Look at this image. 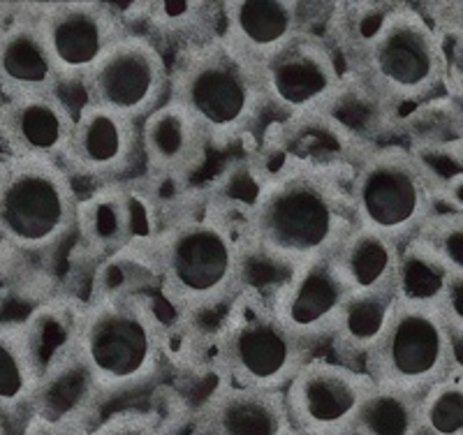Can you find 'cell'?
Masks as SVG:
<instances>
[{
  "mask_svg": "<svg viewBox=\"0 0 463 435\" xmlns=\"http://www.w3.org/2000/svg\"><path fill=\"white\" fill-rule=\"evenodd\" d=\"M353 227L347 188L320 167H295L269 179L246 221L250 251L285 271L329 257Z\"/></svg>",
  "mask_w": 463,
  "mask_h": 435,
  "instance_id": "1",
  "label": "cell"
},
{
  "mask_svg": "<svg viewBox=\"0 0 463 435\" xmlns=\"http://www.w3.org/2000/svg\"><path fill=\"white\" fill-rule=\"evenodd\" d=\"M163 357V322L139 294H98L81 313L74 362L95 396L107 399L146 387Z\"/></svg>",
  "mask_w": 463,
  "mask_h": 435,
  "instance_id": "2",
  "label": "cell"
},
{
  "mask_svg": "<svg viewBox=\"0 0 463 435\" xmlns=\"http://www.w3.org/2000/svg\"><path fill=\"white\" fill-rule=\"evenodd\" d=\"M153 248L165 299L181 315H202L232 304L246 289L248 232L221 211L174 222Z\"/></svg>",
  "mask_w": 463,
  "mask_h": 435,
  "instance_id": "3",
  "label": "cell"
},
{
  "mask_svg": "<svg viewBox=\"0 0 463 435\" xmlns=\"http://www.w3.org/2000/svg\"><path fill=\"white\" fill-rule=\"evenodd\" d=\"M449 289H401L392 317L364 357L373 384L421 396L463 364Z\"/></svg>",
  "mask_w": 463,
  "mask_h": 435,
  "instance_id": "4",
  "label": "cell"
},
{
  "mask_svg": "<svg viewBox=\"0 0 463 435\" xmlns=\"http://www.w3.org/2000/svg\"><path fill=\"white\" fill-rule=\"evenodd\" d=\"M169 98L195 118L216 148L239 139L267 105L260 68L221 31L179 53Z\"/></svg>",
  "mask_w": 463,
  "mask_h": 435,
  "instance_id": "5",
  "label": "cell"
},
{
  "mask_svg": "<svg viewBox=\"0 0 463 435\" xmlns=\"http://www.w3.org/2000/svg\"><path fill=\"white\" fill-rule=\"evenodd\" d=\"M364 81L392 107H420L433 100L449 77L445 37L424 7H387L364 40Z\"/></svg>",
  "mask_w": 463,
  "mask_h": 435,
  "instance_id": "6",
  "label": "cell"
},
{
  "mask_svg": "<svg viewBox=\"0 0 463 435\" xmlns=\"http://www.w3.org/2000/svg\"><path fill=\"white\" fill-rule=\"evenodd\" d=\"M81 202L63 163L0 160V239L24 252H47L80 222Z\"/></svg>",
  "mask_w": 463,
  "mask_h": 435,
  "instance_id": "7",
  "label": "cell"
},
{
  "mask_svg": "<svg viewBox=\"0 0 463 435\" xmlns=\"http://www.w3.org/2000/svg\"><path fill=\"white\" fill-rule=\"evenodd\" d=\"M313 347L299 341L253 289L232 301L216 331V364L222 383L237 387L285 392Z\"/></svg>",
  "mask_w": 463,
  "mask_h": 435,
  "instance_id": "8",
  "label": "cell"
},
{
  "mask_svg": "<svg viewBox=\"0 0 463 435\" xmlns=\"http://www.w3.org/2000/svg\"><path fill=\"white\" fill-rule=\"evenodd\" d=\"M354 225L411 243L436 215V184L420 157L401 147L373 148L347 185Z\"/></svg>",
  "mask_w": 463,
  "mask_h": 435,
  "instance_id": "9",
  "label": "cell"
},
{
  "mask_svg": "<svg viewBox=\"0 0 463 435\" xmlns=\"http://www.w3.org/2000/svg\"><path fill=\"white\" fill-rule=\"evenodd\" d=\"M35 14L63 86L84 84L107 53L130 33L121 12L111 3H35Z\"/></svg>",
  "mask_w": 463,
  "mask_h": 435,
  "instance_id": "10",
  "label": "cell"
},
{
  "mask_svg": "<svg viewBox=\"0 0 463 435\" xmlns=\"http://www.w3.org/2000/svg\"><path fill=\"white\" fill-rule=\"evenodd\" d=\"M86 102L144 123L169 100L172 68L151 37L130 31L84 84Z\"/></svg>",
  "mask_w": 463,
  "mask_h": 435,
  "instance_id": "11",
  "label": "cell"
},
{
  "mask_svg": "<svg viewBox=\"0 0 463 435\" xmlns=\"http://www.w3.org/2000/svg\"><path fill=\"white\" fill-rule=\"evenodd\" d=\"M260 79L267 105L299 118L329 109L341 95L345 72L332 44L304 31L260 68Z\"/></svg>",
  "mask_w": 463,
  "mask_h": 435,
  "instance_id": "12",
  "label": "cell"
},
{
  "mask_svg": "<svg viewBox=\"0 0 463 435\" xmlns=\"http://www.w3.org/2000/svg\"><path fill=\"white\" fill-rule=\"evenodd\" d=\"M371 389L373 380L364 368L311 357L285 387L289 420L297 430L350 435Z\"/></svg>",
  "mask_w": 463,
  "mask_h": 435,
  "instance_id": "13",
  "label": "cell"
},
{
  "mask_svg": "<svg viewBox=\"0 0 463 435\" xmlns=\"http://www.w3.org/2000/svg\"><path fill=\"white\" fill-rule=\"evenodd\" d=\"M144 163L142 123L84 102L74 116L72 137L63 165L68 172L93 184L126 179Z\"/></svg>",
  "mask_w": 463,
  "mask_h": 435,
  "instance_id": "14",
  "label": "cell"
},
{
  "mask_svg": "<svg viewBox=\"0 0 463 435\" xmlns=\"http://www.w3.org/2000/svg\"><path fill=\"white\" fill-rule=\"evenodd\" d=\"M350 292L334 267L332 255L285 273L269 306L280 322L306 345L334 338Z\"/></svg>",
  "mask_w": 463,
  "mask_h": 435,
  "instance_id": "15",
  "label": "cell"
},
{
  "mask_svg": "<svg viewBox=\"0 0 463 435\" xmlns=\"http://www.w3.org/2000/svg\"><path fill=\"white\" fill-rule=\"evenodd\" d=\"M74 116L58 93L7 98L0 107V147L5 157L63 163Z\"/></svg>",
  "mask_w": 463,
  "mask_h": 435,
  "instance_id": "16",
  "label": "cell"
},
{
  "mask_svg": "<svg viewBox=\"0 0 463 435\" xmlns=\"http://www.w3.org/2000/svg\"><path fill=\"white\" fill-rule=\"evenodd\" d=\"M306 10L308 3L295 0H227L221 3V33L262 68L306 31Z\"/></svg>",
  "mask_w": 463,
  "mask_h": 435,
  "instance_id": "17",
  "label": "cell"
},
{
  "mask_svg": "<svg viewBox=\"0 0 463 435\" xmlns=\"http://www.w3.org/2000/svg\"><path fill=\"white\" fill-rule=\"evenodd\" d=\"M61 77L37 24L35 3L0 28V93L3 98L58 93Z\"/></svg>",
  "mask_w": 463,
  "mask_h": 435,
  "instance_id": "18",
  "label": "cell"
},
{
  "mask_svg": "<svg viewBox=\"0 0 463 435\" xmlns=\"http://www.w3.org/2000/svg\"><path fill=\"white\" fill-rule=\"evenodd\" d=\"M206 435H289L285 392L237 387L222 383L202 410Z\"/></svg>",
  "mask_w": 463,
  "mask_h": 435,
  "instance_id": "19",
  "label": "cell"
},
{
  "mask_svg": "<svg viewBox=\"0 0 463 435\" xmlns=\"http://www.w3.org/2000/svg\"><path fill=\"white\" fill-rule=\"evenodd\" d=\"M332 260L350 297L384 292L403 285V246L378 232L354 225L332 252Z\"/></svg>",
  "mask_w": 463,
  "mask_h": 435,
  "instance_id": "20",
  "label": "cell"
},
{
  "mask_svg": "<svg viewBox=\"0 0 463 435\" xmlns=\"http://www.w3.org/2000/svg\"><path fill=\"white\" fill-rule=\"evenodd\" d=\"M204 130L179 102L169 98L142 123V151L148 172L181 176L197 167L209 148Z\"/></svg>",
  "mask_w": 463,
  "mask_h": 435,
  "instance_id": "21",
  "label": "cell"
},
{
  "mask_svg": "<svg viewBox=\"0 0 463 435\" xmlns=\"http://www.w3.org/2000/svg\"><path fill=\"white\" fill-rule=\"evenodd\" d=\"M35 334L26 325L0 322V410L31 403L43 389Z\"/></svg>",
  "mask_w": 463,
  "mask_h": 435,
  "instance_id": "22",
  "label": "cell"
},
{
  "mask_svg": "<svg viewBox=\"0 0 463 435\" xmlns=\"http://www.w3.org/2000/svg\"><path fill=\"white\" fill-rule=\"evenodd\" d=\"M401 289H403V285L384 289V292L357 294V297L347 299L338 329L334 334V341L345 355H357L362 359L369 355V350L375 345V341L383 336L384 326L390 322L392 310L401 297Z\"/></svg>",
  "mask_w": 463,
  "mask_h": 435,
  "instance_id": "23",
  "label": "cell"
},
{
  "mask_svg": "<svg viewBox=\"0 0 463 435\" xmlns=\"http://www.w3.org/2000/svg\"><path fill=\"white\" fill-rule=\"evenodd\" d=\"M421 396L373 384L350 435H421Z\"/></svg>",
  "mask_w": 463,
  "mask_h": 435,
  "instance_id": "24",
  "label": "cell"
},
{
  "mask_svg": "<svg viewBox=\"0 0 463 435\" xmlns=\"http://www.w3.org/2000/svg\"><path fill=\"white\" fill-rule=\"evenodd\" d=\"M415 255L454 285H463V213H436L412 239Z\"/></svg>",
  "mask_w": 463,
  "mask_h": 435,
  "instance_id": "25",
  "label": "cell"
},
{
  "mask_svg": "<svg viewBox=\"0 0 463 435\" xmlns=\"http://www.w3.org/2000/svg\"><path fill=\"white\" fill-rule=\"evenodd\" d=\"M421 435H463V364L421 393Z\"/></svg>",
  "mask_w": 463,
  "mask_h": 435,
  "instance_id": "26",
  "label": "cell"
},
{
  "mask_svg": "<svg viewBox=\"0 0 463 435\" xmlns=\"http://www.w3.org/2000/svg\"><path fill=\"white\" fill-rule=\"evenodd\" d=\"M86 435H172V430L158 414L128 410L107 417Z\"/></svg>",
  "mask_w": 463,
  "mask_h": 435,
  "instance_id": "27",
  "label": "cell"
},
{
  "mask_svg": "<svg viewBox=\"0 0 463 435\" xmlns=\"http://www.w3.org/2000/svg\"><path fill=\"white\" fill-rule=\"evenodd\" d=\"M431 22L445 37V43L454 44L457 49L463 52V0L457 3H431Z\"/></svg>",
  "mask_w": 463,
  "mask_h": 435,
  "instance_id": "28",
  "label": "cell"
},
{
  "mask_svg": "<svg viewBox=\"0 0 463 435\" xmlns=\"http://www.w3.org/2000/svg\"><path fill=\"white\" fill-rule=\"evenodd\" d=\"M289 435H320V433H308V430H297V429H295Z\"/></svg>",
  "mask_w": 463,
  "mask_h": 435,
  "instance_id": "29",
  "label": "cell"
},
{
  "mask_svg": "<svg viewBox=\"0 0 463 435\" xmlns=\"http://www.w3.org/2000/svg\"><path fill=\"white\" fill-rule=\"evenodd\" d=\"M3 102H5V98H3V93H0V107H3Z\"/></svg>",
  "mask_w": 463,
  "mask_h": 435,
  "instance_id": "30",
  "label": "cell"
}]
</instances>
